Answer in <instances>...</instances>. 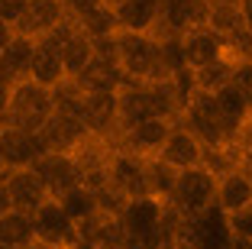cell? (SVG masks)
Returning a JSON list of instances; mask_svg holds the SVG:
<instances>
[{"label": "cell", "mask_w": 252, "mask_h": 249, "mask_svg": "<svg viewBox=\"0 0 252 249\" xmlns=\"http://www.w3.org/2000/svg\"><path fill=\"white\" fill-rule=\"evenodd\" d=\"M117 68L126 84H152L168 81L158 62V42L149 33H117Z\"/></svg>", "instance_id": "1"}, {"label": "cell", "mask_w": 252, "mask_h": 249, "mask_svg": "<svg viewBox=\"0 0 252 249\" xmlns=\"http://www.w3.org/2000/svg\"><path fill=\"white\" fill-rule=\"evenodd\" d=\"M52 91L32 84L30 78L13 84L10 91V104L0 117V126L3 130H20V133H39L45 126V120L52 117Z\"/></svg>", "instance_id": "2"}, {"label": "cell", "mask_w": 252, "mask_h": 249, "mask_svg": "<svg viewBox=\"0 0 252 249\" xmlns=\"http://www.w3.org/2000/svg\"><path fill=\"white\" fill-rule=\"evenodd\" d=\"M168 204L188 220H200L207 217L217 204V178L207 169H188L178 172L175 188H171Z\"/></svg>", "instance_id": "3"}, {"label": "cell", "mask_w": 252, "mask_h": 249, "mask_svg": "<svg viewBox=\"0 0 252 249\" xmlns=\"http://www.w3.org/2000/svg\"><path fill=\"white\" fill-rule=\"evenodd\" d=\"M207 0H158V16L149 36L152 39H181L191 30L207 26Z\"/></svg>", "instance_id": "4"}, {"label": "cell", "mask_w": 252, "mask_h": 249, "mask_svg": "<svg viewBox=\"0 0 252 249\" xmlns=\"http://www.w3.org/2000/svg\"><path fill=\"white\" fill-rule=\"evenodd\" d=\"M78 117L88 126L94 140H104L113 146L117 140V91H81Z\"/></svg>", "instance_id": "5"}, {"label": "cell", "mask_w": 252, "mask_h": 249, "mask_svg": "<svg viewBox=\"0 0 252 249\" xmlns=\"http://www.w3.org/2000/svg\"><path fill=\"white\" fill-rule=\"evenodd\" d=\"M39 136H42V142H45L49 152H59V155L78 152V149L91 140L88 126H84L81 117L71 113V110H52V117L45 120V126L39 130Z\"/></svg>", "instance_id": "6"}, {"label": "cell", "mask_w": 252, "mask_h": 249, "mask_svg": "<svg viewBox=\"0 0 252 249\" xmlns=\"http://www.w3.org/2000/svg\"><path fill=\"white\" fill-rule=\"evenodd\" d=\"M32 240L49 249H68L71 243H78V227L65 217L59 201H45L32 213Z\"/></svg>", "instance_id": "7"}, {"label": "cell", "mask_w": 252, "mask_h": 249, "mask_svg": "<svg viewBox=\"0 0 252 249\" xmlns=\"http://www.w3.org/2000/svg\"><path fill=\"white\" fill-rule=\"evenodd\" d=\"M107 184H110L117 194H123L126 201H142V198H149V188H146V162L113 149L110 159H107Z\"/></svg>", "instance_id": "8"}, {"label": "cell", "mask_w": 252, "mask_h": 249, "mask_svg": "<svg viewBox=\"0 0 252 249\" xmlns=\"http://www.w3.org/2000/svg\"><path fill=\"white\" fill-rule=\"evenodd\" d=\"M171 126H175L171 120H149V123H139V126H133V130L120 133L117 140H113V149L133 155V159H142V162L156 159L162 142L168 140Z\"/></svg>", "instance_id": "9"}, {"label": "cell", "mask_w": 252, "mask_h": 249, "mask_svg": "<svg viewBox=\"0 0 252 249\" xmlns=\"http://www.w3.org/2000/svg\"><path fill=\"white\" fill-rule=\"evenodd\" d=\"M32 172L39 175V181H42V188L49 191L52 201L65 198L68 191H74V188H81V172H78V165H74L71 155L45 152L42 159L32 165Z\"/></svg>", "instance_id": "10"}, {"label": "cell", "mask_w": 252, "mask_h": 249, "mask_svg": "<svg viewBox=\"0 0 252 249\" xmlns=\"http://www.w3.org/2000/svg\"><path fill=\"white\" fill-rule=\"evenodd\" d=\"M3 191H7V198H10V207L20 211V213H30V217L45 204V201H52L32 169L7 172V175H3Z\"/></svg>", "instance_id": "11"}, {"label": "cell", "mask_w": 252, "mask_h": 249, "mask_svg": "<svg viewBox=\"0 0 252 249\" xmlns=\"http://www.w3.org/2000/svg\"><path fill=\"white\" fill-rule=\"evenodd\" d=\"M49 152L39 133H20V130H0V155L7 172L32 169L42 155Z\"/></svg>", "instance_id": "12"}, {"label": "cell", "mask_w": 252, "mask_h": 249, "mask_svg": "<svg viewBox=\"0 0 252 249\" xmlns=\"http://www.w3.org/2000/svg\"><path fill=\"white\" fill-rule=\"evenodd\" d=\"M156 159L162 162V165H168V169H175V172L204 169V146L194 140L185 126L175 123V126H171V133H168V140L162 142V149H158Z\"/></svg>", "instance_id": "13"}, {"label": "cell", "mask_w": 252, "mask_h": 249, "mask_svg": "<svg viewBox=\"0 0 252 249\" xmlns=\"http://www.w3.org/2000/svg\"><path fill=\"white\" fill-rule=\"evenodd\" d=\"M149 120H158V117H156V107H152L146 84H123L117 91V130L126 133L139 123H149Z\"/></svg>", "instance_id": "14"}, {"label": "cell", "mask_w": 252, "mask_h": 249, "mask_svg": "<svg viewBox=\"0 0 252 249\" xmlns=\"http://www.w3.org/2000/svg\"><path fill=\"white\" fill-rule=\"evenodd\" d=\"M62 20H65L62 0H30L23 20L13 26V36H23V39H30V42H36V39L49 36Z\"/></svg>", "instance_id": "15"}, {"label": "cell", "mask_w": 252, "mask_h": 249, "mask_svg": "<svg viewBox=\"0 0 252 249\" xmlns=\"http://www.w3.org/2000/svg\"><path fill=\"white\" fill-rule=\"evenodd\" d=\"M30 81H32V84H39V88H45V91L59 88L62 81H65V68H62V52H59V45L45 42V39L32 42Z\"/></svg>", "instance_id": "16"}, {"label": "cell", "mask_w": 252, "mask_h": 249, "mask_svg": "<svg viewBox=\"0 0 252 249\" xmlns=\"http://www.w3.org/2000/svg\"><path fill=\"white\" fill-rule=\"evenodd\" d=\"M181 55H185V68L197 71V68L223 59V39L217 33H210L207 26L191 30L188 36H181Z\"/></svg>", "instance_id": "17"}, {"label": "cell", "mask_w": 252, "mask_h": 249, "mask_svg": "<svg viewBox=\"0 0 252 249\" xmlns=\"http://www.w3.org/2000/svg\"><path fill=\"white\" fill-rule=\"evenodd\" d=\"M249 204H252V178L246 175V172L233 169V172L217 178V204L214 207L223 217L243 211V207H249Z\"/></svg>", "instance_id": "18"}, {"label": "cell", "mask_w": 252, "mask_h": 249, "mask_svg": "<svg viewBox=\"0 0 252 249\" xmlns=\"http://www.w3.org/2000/svg\"><path fill=\"white\" fill-rule=\"evenodd\" d=\"M120 33H152L158 16V0H123L113 7Z\"/></svg>", "instance_id": "19"}, {"label": "cell", "mask_w": 252, "mask_h": 249, "mask_svg": "<svg viewBox=\"0 0 252 249\" xmlns=\"http://www.w3.org/2000/svg\"><path fill=\"white\" fill-rule=\"evenodd\" d=\"M30 65H32V42L23 36H10V42L0 52V78H7L10 84L30 78Z\"/></svg>", "instance_id": "20"}, {"label": "cell", "mask_w": 252, "mask_h": 249, "mask_svg": "<svg viewBox=\"0 0 252 249\" xmlns=\"http://www.w3.org/2000/svg\"><path fill=\"white\" fill-rule=\"evenodd\" d=\"M94 59V42L84 36L78 26L71 30V36L62 42V68H65V81H74Z\"/></svg>", "instance_id": "21"}, {"label": "cell", "mask_w": 252, "mask_h": 249, "mask_svg": "<svg viewBox=\"0 0 252 249\" xmlns=\"http://www.w3.org/2000/svg\"><path fill=\"white\" fill-rule=\"evenodd\" d=\"M74 84L81 91H120L126 81H123L117 65H110L104 59H91V65L74 78Z\"/></svg>", "instance_id": "22"}, {"label": "cell", "mask_w": 252, "mask_h": 249, "mask_svg": "<svg viewBox=\"0 0 252 249\" xmlns=\"http://www.w3.org/2000/svg\"><path fill=\"white\" fill-rule=\"evenodd\" d=\"M32 243V217L20 211H7L0 217V246L3 249H26Z\"/></svg>", "instance_id": "23"}, {"label": "cell", "mask_w": 252, "mask_h": 249, "mask_svg": "<svg viewBox=\"0 0 252 249\" xmlns=\"http://www.w3.org/2000/svg\"><path fill=\"white\" fill-rule=\"evenodd\" d=\"M175 178H178L175 169L162 165L158 159H146V188H149V198H152V201L168 204L171 188H175Z\"/></svg>", "instance_id": "24"}, {"label": "cell", "mask_w": 252, "mask_h": 249, "mask_svg": "<svg viewBox=\"0 0 252 249\" xmlns=\"http://www.w3.org/2000/svg\"><path fill=\"white\" fill-rule=\"evenodd\" d=\"M233 65H236V62L217 59V62H210V65L197 68V71H194L197 91H200V94H217L220 88H226V84H230V78H233Z\"/></svg>", "instance_id": "25"}, {"label": "cell", "mask_w": 252, "mask_h": 249, "mask_svg": "<svg viewBox=\"0 0 252 249\" xmlns=\"http://www.w3.org/2000/svg\"><path fill=\"white\" fill-rule=\"evenodd\" d=\"M207 30L217 33L220 39H230L246 30V16L239 7H210L207 10Z\"/></svg>", "instance_id": "26"}, {"label": "cell", "mask_w": 252, "mask_h": 249, "mask_svg": "<svg viewBox=\"0 0 252 249\" xmlns=\"http://www.w3.org/2000/svg\"><path fill=\"white\" fill-rule=\"evenodd\" d=\"M59 207L65 211V217L71 220V223H81V220H88V217H94V213H100V211H97L94 191H88V188H74V191H68L65 198H59Z\"/></svg>", "instance_id": "27"}, {"label": "cell", "mask_w": 252, "mask_h": 249, "mask_svg": "<svg viewBox=\"0 0 252 249\" xmlns=\"http://www.w3.org/2000/svg\"><path fill=\"white\" fill-rule=\"evenodd\" d=\"M74 26H78L88 39H107V36H113V33H120L117 16H113V10L107 7V3H104V7H97L94 13H88L84 20H78Z\"/></svg>", "instance_id": "28"}, {"label": "cell", "mask_w": 252, "mask_h": 249, "mask_svg": "<svg viewBox=\"0 0 252 249\" xmlns=\"http://www.w3.org/2000/svg\"><path fill=\"white\" fill-rule=\"evenodd\" d=\"M223 227H226L230 236H239V240L252 243V204L243 207V211H236V213H226V217H223Z\"/></svg>", "instance_id": "29"}, {"label": "cell", "mask_w": 252, "mask_h": 249, "mask_svg": "<svg viewBox=\"0 0 252 249\" xmlns=\"http://www.w3.org/2000/svg\"><path fill=\"white\" fill-rule=\"evenodd\" d=\"M230 84L243 94L246 107H249V113H252V62H236V65H233Z\"/></svg>", "instance_id": "30"}, {"label": "cell", "mask_w": 252, "mask_h": 249, "mask_svg": "<svg viewBox=\"0 0 252 249\" xmlns=\"http://www.w3.org/2000/svg\"><path fill=\"white\" fill-rule=\"evenodd\" d=\"M26 7H30V0H0V23H7L10 30H13L16 23L23 20Z\"/></svg>", "instance_id": "31"}, {"label": "cell", "mask_w": 252, "mask_h": 249, "mask_svg": "<svg viewBox=\"0 0 252 249\" xmlns=\"http://www.w3.org/2000/svg\"><path fill=\"white\" fill-rule=\"evenodd\" d=\"M62 7H65V16H68V20L78 23V20H84L88 13H94L97 7H104V0H65Z\"/></svg>", "instance_id": "32"}, {"label": "cell", "mask_w": 252, "mask_h": 249, "mask_svg": "<svg viewBox=\"0 0 252 249\" xmlns=\"http://www.w3.org/2000/svg\"><path fill=\"white\" fill-rule=\"evenodd\" d=\"M233 146H236V152H252V113L246 117V123H243V130H239Z\"/></svg>", "instance_id": "33"}, {"label": "cell", "mask_w": 252, "mask_h": 249, "mask_svg": "<svg viewBox=\"0 0 252 249\" xmlns=\"http://www.w3.org/2000/svg\"><path fill=\"white\" fill-rule=\"evenodd\" d=\"M10 91H13V84H10L7 78H0V117H3V110H7V104H10Z\"/></svg>", "instance_id": "34"}, {"label": "cell", "mask_w": 252, "mask_h": 249, "mask_svg": "<svg viewBox=\"0 0 252 249\" xmlns=\"http://www.w3.org/2000/svg\"><path fill=\"white\" fill-rule=\"evenodd\" d=\"M239 10H243V16H246V30L252 33V0H243V3H239Z\"/></svg>", "instance_id": "35"}, {"label": "cell", "mask_w": 252, "mask_h": 249, "mask_svg": "<svg viewBox=\"0 0 252 249\" xmlns=\"http://www.w3.org/2000/svg\"><path fill=\"white\" fill-rule=\"evenodd\" d=\"M226 249H252V243H249V240H239V236H230Z\"/></svg>", "instance_id": "36"}, {"label": "cell", "mask_w": 252, "mask_h": 249, "mask_svg": "<svg viewBox=\"0 0 252 249\" xmlns=\"http://www.w3.org/2000/svg\"><path fill=\"white\" fill-rule=\"evenodd\" d=\"M10 36H13V30H10L7 23H0V52H3V45L10 42Z\"/></svg>", "instance_id": "37"}, {"label": "cell", "mask_w": 252, "mask_h": 249, "mask_svg": "<svg viewBox=\"0 0 252 249\" xmlns=\"http://www.w3.org/2000/svg\"><path fill=\"white\" fill-rule=\"evenodd\" d=\"M210 7H239L243 0H207Z\"/></svg>", "instance_id": "38"}, {"label": "cell", "mask_w": 252, "mask_h": 249, "mask_svg": "<svg viewBox=\"0 0 252 249\" xmlns=\"http://www.w3.org/2000/svg\"><path fill=\"white\" fill-rule=\"evenodd\" d=\"M68 249H94V246H88V243H81V240H78V243H71Z\"/></svg>", "instance_id": "39"}, {"label": "cell", "mask_w": 252, "mask_h": 249, "mask_svg": "<svg viewBox=\"0 0 252 249\" xmlns=\"http://www.w3.org/2000/svg\"><path fill=\"white\" fill-rule=\"evenodd\" d=\"M7 175V165H3V155H0V178Z\"/></svg>", "instance_id": "40"}, {"label": "cell", "mask_w": 252, "mask_h": 249, "mask_svg": "<svg viewBox=\"0 0 252 249\" xmlns=\"http://www.w3.org/2000/svg\"><path fill=\"white\" fill-rule=\"evenodd\" d=\"M158 249H175V246H158Z\"/></svg>", "instance_id": "41"}, {"label": "cell", "mask_w": 252, "mask_h": 249, "mask_svg": "<svg viewBox=\"0 0 252 249\" xmlns=\"http://www.w3.org/2000/svg\"><path fill=\"white\" fill-rule=\"evenodd\" d=\"M0 184H3V178H0Z\"/></svg>", "instance_id": "42"}, {"label": "cell", "mask_w": 252, "mask_h": 249, "mask_svg": "<svg viewBox=\"0 0 252 249\" xmlns=\"http://www.w3.org/2000/svg\"><path fill=\"white\" fill-rule=\"evenodd\" d=\"M0 130H3V126H0Z\"/></svg>", "instance_id": "43"}, {"label": "cell", "mask_w": 252, "mask_h": 249, "mask_svg": "<svg viewBox=\"0 0 252 249\" xmlns=\"http://www.w3.org/2000/svg\"><path fill=\"white\" fill-rule=\"evenodd\" d=\"M62 3H65V0H62Z\"/></svg>", "instance_id": "44"}]
</instances>
